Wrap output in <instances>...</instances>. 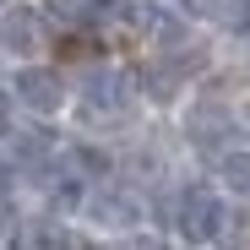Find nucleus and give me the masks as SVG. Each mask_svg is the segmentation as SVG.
Returning <instances> with one entry per match:
<instances>
[{"mask_svg": "<svg viewBox=\"0 0 250 250\" xmlns=\"http://www.w3.org/2000/svg\"><path fill=\"white\" fill-rule=\"evenodd\" d=\"M76 218L87 229H98V234H109V239H136L142 223H147V201L131 185L93 180L87 190H82V201H76Z\"/></svg>", "mask_w": 250, "mask_h": 250, "instance_id": "obj_1", "label": "nucleus"}, {"mask_svg": "<svg viewBox=\"0 0 250 250\" xmlns=\"http://www.w3.org/2000/svg\"><path fill=\"white\" fill-rule=\"evenodd\" d=\"M229 223H234V212H229V190L223 185L196 180V185L180 190V201H174V234L185 245H218V239H229Z\"/></svg>", "mask_w": 250, "mask_h": 250, "instance_id": "obj_2", "label": "nucleus"}, {"mask_svg": "<svg viewBox=\"0 0 250 250\" xmlns=\"http://www.w3.org/2000/svg\"><path fill=\"white\" fill-rule=\"evenodd\" d=\"M6 93H11V104H17L22 114H33V120H60V114H71V82H65V71H55V65H44V60H17Z\"/></svg>", "mask_w": 250, "mask_h": 250, "instance_id": "obj_3", "label": "nucleus"}, {"mask_svg": "<svg viewBox=\"0 0 250 250\" xmlns=\"http://www.w3.org/2000/svg\"><path fill=\"white\" fill-rule=\"evenodd\" d=\"M76 98H82V109H87L93 120H120V114H131V104L142 98V87H136V76L125 65L98 60V65L82 71V93H71V104Z\"/></svg>", "mask_w": 250, "mask_h": 250, "instance_id": "obj_4", "label": "nucleus"}, {"mask_svg": "<svg viewBox=\"0 0 250 250\" xmlns=\"http://www.w3.org/2000/svg\"><path fill=\"white\" fill-rule=\"evenodd\" d=\"M201 65H207V55H180V49L169 44V49H158V60L136 76V87H142L152 104H174V98L190 93V82H196Z\"/></svg>", "mask_w": 250, "mask_h": 250, "instance_id": "obj_5", "label": "nucleus"}, {"mask_svg": "<svg viewBox=\"0 0 250 250\" xmlns=\"http://www.w3.org/2000/svg\"><path fill=\"white\" fill-rule=\"evenodd\" d=\"M0 49L11 60H38V49H44V11L27 6V0L0 6Z\"/></svg>", "mask_w": 250, "mask_h": 250, "instance_id": "obj_6", "label": "nucleus"}, {"mask_svg": "<svg viewBox=\"0 0 250 250\" xmlns=\"http://www.w3.org/2000/svg\"><path fill=\"white\" fill-rule=\"evenodd\" d=\"M185 136H190L196 147H218V142L239 136V114H234L229 104H212V98H196V104L185 109Z\"/></svg>", "mask_w": 250, "mask_h": 250, "instance_id": "obj_7", "label": "nucleus"}, {"mask_svg": "<svg viewBox=\"0 0 250 250\" xmlns=\"http://www.w3.org/2000/svg\"><path fill=\"white\" fill-rule=\"evenodd\" d=\"M218 185L250 201V147H229V152L218 158Z\"/></svg>", "mask_w": 250, "mask_h": 250, "instance_id": "obj_8", "label": "nucleus"}, {"mask_svg": "<svg viewBox=\"0 0 250 250\" xmlns=\"http://www.w3.org/2000/svg\"><path fill=\"white\" fill-rule=\"evenodd\" d=\"M218 22H223V27H229L234 38H250V0H223Z\"/></svg>", "mask_w": 250, "mask_h": 250, "instance_id": "obj_9", "label": "nucleus"}, {"mask_svg": "<svg viewBox=\"0 0 250 250\" xmlns=\"http://www.w3.org/2000/svg\"><path fill=\"white\" fill-rule=\"evenodd\" d=\"M169 6L185 17V22H218V11H223V0H169Z\"/></svg>", "mask_w": 250, "mask_h": 250, "instance_id": "obj_10", "label": "nucleus"}, {"mask_svg": "<svg viewBox=\"0 0 250 250\" xmlns=\"http://www.w3.org/2000/svg\"><path fill=\"white\" fill-rule=\"evenodd\" d=\"M11 190H17V158L0 152V196H11Z\"/></svg>", "mask_w": 250, "mask_h": 250, "instance_id": "obj_11", "label": "nucleus"}, {"mask_svg": "<svg viewBox=\"0 0 250 250\" xmlns=\"http://www.w3.org/2000/svg\"><path fill=\"white\" fill-rule=\"evenodd\" d=\"M0 245H17V218L0 212Z\"/></svg>", "mask_w": 250, "mask_h": 250, "instance_id": "obj_12", "label": "nucleus"}, {"mask_svg": "<svg viewBox=\"0 0 250 250\" xmlns=\"http://www.w3.org/2000/svg\"><path fill=\"white\" fill-rule=\"evenodd\" d=\"M239 136H250V109H245V114H239Z\"/></svg>", "mask_w": 250, "mask_h": 250, "instance_id": "obj_13", "label": "nucleus"}, {"mask_svg": "<svg viewBox=\"0 0 250 250\" xmlns=\"http://www.w3.org/2000/svg\"><path fill=\"white\" fill-rule=\"evenodd\" d=\"M0 6H11V0H0Z\"/></svg>", "mask_w": 250, "mask_h": 250, "instance_id": "obj_14", "label": "nucleus"}]
</instances>
